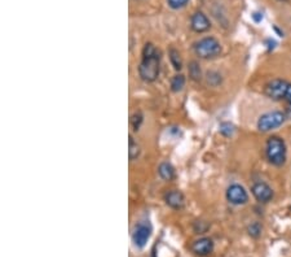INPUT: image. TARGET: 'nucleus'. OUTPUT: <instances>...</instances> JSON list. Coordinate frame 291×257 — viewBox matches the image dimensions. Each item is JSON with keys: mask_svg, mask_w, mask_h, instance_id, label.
I'll use <instances>...</instances> for the list:
<instances>
[{"mask_svg": "<svg viewBox=\"0 0 291 257\" xmlns=\"http://www.w3.org/2000/svg\"><path fill=\"white\" fill-rule=\"evenodd\" d=\"M189 3V0H169V6L172 10H180Z\"/></svg>", "mask_w": 291, "mask_h": 257, "instance_id": "nucleus-18", "label": "nucleus"}, {"mask_svg": "<svg viewBox=\"0 0 291 257\" xmlns=\"http://www.w3.org/2000/svg\"><path fill=\"white\" fill-rule=\"evenodd\" d=\"M189 75L192 77V79H194V81H201V78H202V71H201V68H199L198 62H196V61L190 62Z\"/></svg>", "mask_w": 291, "mask_h": 257, "instance_id": "nucleus-14", "label": "nucleus"}, {"mask_svg": "<svg viewBox=\"0 0 291 257\" xmlns=\"http://www.w3.org/2000/svg\"><path fill=\"white\" fill-rule=\"evenodd\" d=\"M288 84H290L288 82L282 81V79H274V81L269 82V83L265 86L264 93H265V95L267 96H269L270 99H274V100L285 99L286 93H287V89H288Z\"/></svg>", "mask_w": 291, "mask_h": 257, "instance_id": "nucleus-6", "label": "nucleus"}, {"mask_svg": "<svg viewBox=\"0 0 291 257\" xmlns=\"http://www.w3.org/2000/svg\"><path fill=\"white\" fill-rule=\"evenodd\" d=\"M141 121H142V116H141L140 113H136V115L132 117V125H133V129H135L136 131L138 130Z\"/></svg>", "mask_w": 291, "mask_h": 257, "instance_id": "nucleus-20", "label": "nucleus"}, {"mask_svg": "<svg viewBox=\"0 0 291 257\" xmlns=\"http://www.w3.org/2000/svg\"><path fill=\"white\" fill-rule=\"evenodd\" d=\"M158 173H160L162 180L171 181L175 177V169L170 162H162L158 167Z\"/></svg>", "mask_w": 291, "mask_h": 257, "instance_id": "nucleus-12", "label": "nucleus"}, {"mask_svg": "<svg viewBox=\"0 0 291 257\" xmlns=\"http://www.w3.org/2000/svg\"><path fill=\"white\" fill-rule=\"evenodd\" d=\"M267 157L273 165H282L286 160L285 142L278 136H272L267 142Z\"/></svg>", "mask_w": 291, "mask_h": 257, "instance_id": "nucleus-2", "label": "nucleus"}, {"mask_svg": "<svg viewBox=\"0 0 291 257\" xmlns=\"http://www.w3.org/2000/svg\"><path fill=\"white\" fill-rule=\"evenodd\" d=\"M165 200L167 205H170L174 209H181L185 204V198L178 190H172V191L167 192L165 196Z\"/></svg>", "mask_w": 291, "mask_h": 257, "instance_id": "nucleus-11", "label": "nucleus"}, {"mask_svg": "<svg viewBox=\"0 0 291 257\" xmlns=\"http://www.w3.org/2000/svg\"><path fill=\"white\" fill-rule=\"evenodd\" d=\"M192 249L198 256H207L214 251V242L210 238H201L193 243Z\"/></svg>", "mask_w": 291, "mask_h": 257, "instance_id": "nucleus-10", "label": "nucleus"}, {"mask_svg": "<svg viewBox=\"0 0 291 257\" xmlns=\"http://www.w3.org/2000/svg\"><path fill=\"white\" fill-rule=\"evenodd\" d=\"M227 199L228 202L232 203L234 205H241L245 204L247 202L248 195L246 190L243 189L241 185H232L229 189L227 190Z\"/></svg>", "mask_w": 291, "mask_h": 257, "instance_id": "nucleus-7", "label": "nucleus"}, {"mask_svg": "<svg viewBox=\"0 0 291 257\" xmlns=\"http://www.w3.org/2000/svg\"><path fill=\"white\" fill-rule=\"evenodd\" d=\"M170 60H171L172 65L176 70H180L183 68V61H181L180 53L176 50H170Z\"/></svg>", "mask_w": 291, "mask_h": 257, "instance_id": "nucleus-15", "label": "nucleus"}, {"mask_svg": "<svg viewBox=\"0 0 291 257\" xmlns=\"http://www.w3.org/2000/svg\"><path fill=\"white\" fill-rule=\"evenodd\" d=\"M161 56L156 47L148 43L142 51V61L138 66V74L145 82H154L160 75Z\"/></svg>", "mask_w": 291, "mask_h": 257, "instance_id": "nucleus-1", "label": "nucleus"}, {"mask_svg": "<svg viewBox=\"0 0 291 257\" xmlns=\"http://www.w3.org/2000/svg\"><path fill=\"white\" fill-rule=\"evenodd\" d=\"M285 99L287 100L288 103L291 104V83L288 84V89H287V93H286V96H285Z\"/></svg>", "mask_w": 291, "mask_h": 257, "instance_id": "nucleus-22", "label": "nucleus"}, {"mask_svg": "<svg viewBox=\"0 0 291 257\" xmlns=\"http://www.w3.org/2000/svg\"><path fill=\"white\" fill-rule=\"evenodd\" d=\"M152 235V226L149 222H140L136 225L133 234H132V240L137 248H144L147 245L148 240Z\"/></svg>", "mask_w": 291, "mask_h": 257, "instance_id": "nucleus-5", "label": "nucleus"}, {"mask_svg": "<svg viewBox=\"0 0 291 257\" xmlns=\"http://www.w3.org/2000/svg\"><path fill=\"white\" fill-rule=\"evenodd\" d=\"M190 25H192V29L197 31V33H205V31L209 30L211 24H210L209 19L206 17V15H203L202 12H197L192 16Z\"/></svg>", "mask_w": 291, "mask_h": 257, "instance_id": "nucleus-9", "label": "nucleus"}, {"mask_svg": "<svg viewBox=\"0 0 291 257\" xmlns=\"http://www.w3.org/2000/svg\"><path fill=\"white\" fill-rule=\"evenodd\" d=\"M194 51L201 59H214L221 52V46L215 38L206 37L194 44Z\"/></svg>", "mask_w": 291, "mask_h": 257, "instance_id": "nucleus-3", "label": "nucleus"}, {"mask_svg": "<svg viewBox=\"0 0 291 257\" xmlns=\"http://www.w3.org/2000/svg\"><path fill=\"white\" fill-rule=\"evenodd\" d=\"M286 120V116L282 112H269L261 116L257 121V127L260 131H270L281 126Z\"/></svg>", "mask_w": 291, "mask_h": 257, "instance_id": "nucleus-4", "label": "nucleus"}, {"mask_svg": "<svg viewBox=\"0 0 291 257\" xmlns=\"http://www.w3.org/2000/svg\"><path fill=\"white\" fill-rule=\"evenodd\" d=\"M129 158L131 160H135V158L138 157V155H140V146H138L137 143L133 140V138L132 136H129Z\"/></svg>", "mask_w": 291, "mask_h": 257, "instance_id": "nucleus-16", "label": "nucleus"}, {"mask_svg": "<svg viewBox=\"0 0 291 257\" xmlns=\"http://www.w3.org/2000/svg\"><path fill=\"white\" fill-rule=\"evenodd\" d=\"M252 195L255 196V199H256L257 202L268 203L272 200L273 191L268 185H265V183L257 182L252 186Z\"/></svg>", "mask_w": 291, "mask_h": 257, "instance_id": "nucleus-8", "label": "nucleus"}, {"mask_svg": "<svg viewBox=\"0 0 291 257\" xmlns=\"http://www.w3.org/2000/svg\"><path fill=\"white\" fill-rule=\"evenodd\" d=\"M220 133L223 134L224 136H230L234 133V126L229 122H224V124L220 125Z\"/></svg>", "mask_w": 291, "mask_h": 257, "instance_id": "nucleus-17", "label": "nucleus"}, {"mask_svg": "<svg viewBox=\"0 0 291 257\" xmlns=\"http://www.w3.org/2000/svg\"><path fill=\"white\" fill-rule=\"evenodd\" d=\"M252 19H254L256 22H260L261 20H263V15L259 12H255V13H252Z\"/></svg>", "mask_w": 291, "mask_h": 257, "instance_id": "nucleus-21", "label": "nucleus"}, {"mask_svg": "<svg viewBox=\"0 0 291 257\" xmlns=\"http://www.w3.org/2000/svg\"><path fill=\"white\" fill-rule=\"evenodd\" d=\"M185 86V77L183 74L175 75L171 81V90L174 93H179L183 90V87Z\"/></svg>", "mask_w": 291, "mask_h": 257, "instance_id": "nucleus-13", "label": "nucleus"}, {"mask_svg": "<svg viewBox=\"0 0 291 257\" xmlns=\"http://www.w3.org/2000/svg\"><path fill=\"white\" fill-rule=\"evenodd\" d=\"M261 232V227L259 226V223H252L251 226L248 227V234L251 236H255V238H257V236L260 235Z\"/></svg>", "mask_w": 291, "mask_h": 257, "instance_id": "nucleus-19", "label": "nucleus"}]
</instances>
